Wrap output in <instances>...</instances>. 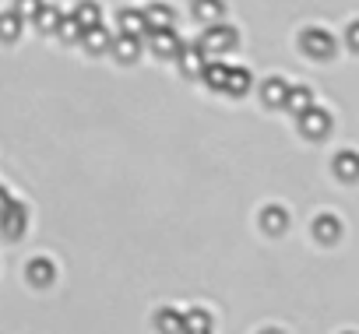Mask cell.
Instances as JSON below:
<instances>
[{"mask_svg": "<svg viewBox=\"0 0 359 334\" xmlns=\"http://www.w3.org/2000/svg\"><path fill=\"white\" fill-rule=\"evenodd\" d=\"M299 46H303V53L313 57V60H331L334 50H338V43H334V36H331L327 29H306V32L299 36Z\"/></svg>", "mask_w": 359, "mask_h": 334, "instance_id": "obj_1", "label": "cell"}, {"mask_svg": "<svg viewBox=\"0 0 359 334\" xmlns=\"http://www.w3.org/2000/svg\"><path fill=\"white\" fill-rule=\"evenodd\" d=\"M236 43H240L236 29H229V25H215V22H212V29H208L205 39H201V50H205V53H229Z\"/></svg>", "mask_w": 359, "mask_h": 334, "instance_id": "obj_2", "label": "cell"}, {"mask_svg": "<svg viewBox=\"0 0 359 334\" xmlns=\"http://www.w3.org/2000/svg\"><path fill=\"white\" fill-rule=\"evenodd\" d=\"M296 120H299V130L306 137H327V130H331V113L327 109H317V106H306Z\"/></svg>", "mask_w": 359, "mask_h": 334, "instance_id": "obj_3", "label": "cell"}, {"mask_svg": "<svg viewBox=\"0 0 359 334\" xmlns=\"http://www.w3.org/2000/svg\"><path fill=\"white\" fill-rule=\"evenodd\" d=\"M25 225H29V211H25V204L11 201L4 211H0V232H4L8 239H18V236L25 232Z\"/></svg>", "mask_w": 359, "mask_h": 334, "instance_id": "obj_4", "label": "cell"}, {"mask_svg": "<svg viewBox=\"0 0 359 334\" xmlns=\"http://www.w3.org/2000/svg\"><path fill=\"white\" fill-rule=\"evenodd\" d=\"M180 50H184V43H180V36L172 29H151V53L155 57L172 60V57H180Z\"/></svg>", "mask_w": 359, "mask_h": 334, "instance_id": "obj_5", "label": "cell"}, {"mask_svg": "<svg viewBox=\"0 0 359 334\" xmlns=\"http://www.w3.org/2000/svg\"><path fill=\"white\" fill-rule=\"evenodd\" d=\"M331 169H334L338 180L355 183V180H359V151H338L334 162H331Z\"/></svg>", "mask_w": 359, "mask_h": 334, "instance_id": "obj_6", "label": "cell"}, {"mask_svg": "<svg viewBox=\"0 0 359 334\" xmlns=\"http://www.w3.org/2000/svg\"><path fill=\"white\" fill-rule=\"evenodd\" d=\"M205 50L201 46H184L180 50V71H184L187 78H201V71H205Z\"/></svg>", "mask_w": 359, "mask_h": 334, "instance_id": "obj_7", "label": "cell"}, {"mask_svg": "<svg viewBox=\"0 0 359 334\" xmlns=\"http://www.w3.org/2000/svg\"><path fill=\"white\" fill-rule=\"evenodd\" d=\"M109 50L116 53V60L130 64V60H137V57H141V36H127V32H120V36L109 43Z\"/></svg>", "mask_w": 359, "mask_h": 334, "instance_id": "obj_8", "label": "cell"}, {"mask_svg": "<svg viewBox=\"0 0 359 334\" xmlns=\"http://www.w3.org/2000/svg\"><path fill=\"white\" fill-rule=\"evenodd\" d=\"M261 229H264V232H271V236H282V232L289 229V215H285V208L268 204V208L261 211Z\"/></svg>", "mask_w": 359, "mask_h": 334, "instance_id": "obj_9", "label": "cell"}, {"mask_svg": "<svg viewBox=\"0 0 359 334\" xmlns=\"http://www.w3.org/2000/svg\"><path fill=\"white\" fill-rule=\"evenodd\" d=\"M313 236H317V243H338L341 239V222L334 215H317L313 218Z\"/></svg>", "mask_w": 359, "mask_h": 334, "instance_id": "obj_10", "label": "cell"}, {"mask_svg": "<svg viewBox=\"0 0 359 334\" xmlns=\"http://www.w3.org/2000/svg\"><path fill=\"white\" fill-rule=\"evenodd\" d=\"M81 43H85V50H92V53H102V50H109L113 36H109L102 25H88V29H81Z\"/></svg>", "mask_w": 359, "mask_h": 334, "instance_id": "obj_11", "label": "cell"}, {"mask_svg": "<svg viewBox=\"0 0 359 334\" xmlns=\"http://www.w3.org/2000/svg\"><path fill=\"white\" fill-rule=\"evenodd\" d=\"M29 281L32 285H53V278H57V267H53V260H46V257H36L32 264H29Z\"/></svg>", "mask_w": 359, "mask_h": 334, "instance_id": "obj_12", "label": "cell"}, {"mask_svg": "<svg viewBox=\"0 0 359 334\" xmlns=\"http://www.w3.org/2000/svg\"><path fill=\"white\" fill-rule=\"evenodd\" d=\"M306 106H313V92H310L306 85H289V92H285V109H292V113L299 116Z\"/></svg>", "mask_w": 359, "mask_h": 334, "instance_id": "obj_13", "label": "cell"}, {"mask_svg": "<svg viewBox=\"0 0 359 334\" xmlns=\"http://www.w3.org/2000/svg\"><path fill=\"white\" fill-rule=\"evenodd\" d=\"M184 334H212V313L208 309L184 313Z\"/></svg>", "mask_w": 359, "mask_h": 334, "instance_id": "obj_14", "label": "cell"}, {"mask_svg": "<svg viewBox=\"0 0 359 334\" xmlns=\"http://www.w3.org/2000/svg\"><path fill=\"white\" fill-rule=\"evenodd\" d=\"M155 327H158V334H184V313L158 309L155 313Z\"/></svg>", "mask_w": 359, "mask_h": 334, "instance_id": "obj_15", "label": "cell"}, {"mask_svg": "<svg viewBox=\"0 0 359 334\" xmlns=\"http://www.w3.org/2000/svg\"><path fill=\"white\" fill-rule=\"evenodd\" d=\"M285 92H289V85H285L282 78H268V81L261 85L264 106H285Z\"/></svg>", "mask_w": 359, "mask_h": 334, "instance_id": "obj_16", "label": "cell"}, {"mask_svg": "<svg viewBox=\"0 0 359 334\" xmlns=\"http://www.w3.org/2000/svg\"><path fill=\"white\" fill-rule=\"evenodd\" d=\"M226 15V4H222V0H194V18L198 22H219Z\"/></svg>", "mask_w": 359, "mask_h": 334, "instance_id": "obj_17", "label": "cell"}, {"mask_svg": "<svg viewBox=\"0 0 359 334\" xmlns=\"http://www.w3.org/2000/svg\"><path fill=\"white\" fill-rule=\"evenodd\" d=\"M144 22H148V32L151 29H172V8L169 4H151L144 11Z\"/></svg>", "mask_w": 359, "mask_h": 334, "instance_id": "obj_18", "label": "cell"}, {"mask_svg": "<svg viewBox=\"0 0 359 334\" xmlns=\"http://www.w3.org/2000/svg\"><path fill=\"white\" fill-rule=\"evenodd\" d=\"M247 88H250V71H243V67H229L222 92H229V95H247Z\"/></svg>", "mask_w": 359, "mask_h": 334, "instance_id": "obj_19", "label": "cell"}, {"mask_svg": "<svg viewBox=\"0 0 359 334\" xmlns=\"http://www.w3.org/2000/svg\"><path fill=\"white\" fill-rule=\"evenodd\" d=\"M120 32H127V36H144V32H148L144 11H120Z\"/></svg>", "mask_w": 359, "mask_h": 334, "instance_id": "obj_20", "label": "cell"}, {"mask_svg": "<svg viewBox=\"0 0 359 334\" xmlns=\"http://www.w3.org/2000/svg\"><path fill=\"white\" fill-rule=\"evenodd\" d=\"M226 74H229V64H222V60H208L205 71H201V78H205L212 88H219V92H222V85H226Z\"/></svg>", "mask_w": 359, "mask_h": 334, "instance_id": "obj_21", "label": "cell"}, {"mask_svg": "<svg viewBox=\"0 0 359 334\" xmlns=\"http://www.w3.org/2000/svg\"><path fill=\"white\" fill-rule=\"evenodd\" d=\"M74 22H78L81 29H88V25H99V22H102V11H99V4H92V0L78 4V8H74Z\"/></svg>", "mask_w": 359, "mask_h": 334, "instance_id": "obj_22", "label": "cell"}, {"mask_svg": "<svg viewBox=\"0 0 359 334\" xmlns=\"http://www.w3.org/2000/svg\"><path fill=\"white\" fill-rule=\"evenodd\" d=\"M18 32H22V18H18L15 11L0 15V39H4V43H15V39H18Z\"/></svg>", "mask_w": 359, "mask_h": 334, "instance_id": "obj_23", "label": "cell"}, {"mask_svg": "<svg viewBox=\"0 0 359 334\" xmlns=\"http://www.w3.org/2000/svg\"><path fill=\"white\" fill-rule=\"evenodd\" d=\"M36 25H39V32H57V25H60V11L50 8V4H43L39 15H36Z\"/></svg>", "mask_w": 359, "mask_h": 334, "instance_id": "obj_24", "label": "cell"}, {"mask_svg": "<svg viewBox=\"0 0 359 334\" xmlns=\"http://www.w3.org/2000/svg\"><path fill=\"white\" fill-rule=\"evenodd\" d=\"M57 36H60L64 43H78V39H81V25L74 22V15H71V18H60V25H57Z\"/></svg>", "mask_w": 359, "mask_h": 334, "instance_id": "obj_25", "label": "cell"}, {"mask_svg": "<svg viewBox=\"0 0 359 334\" xmlns=\"http://www.w3.org/2000/svg\"><path fill=\"white\" fill-rule=\"evenodd\" d=\"M39 8H43V0H18V4H15V15H18V18H36Z\"/></svg>", "mask_w": 359, "mask_h": 334, "instance_id": "obj_26", "label": "cell"}, {"mask_svg": "<svg viewBox=\"0 0 359 334\" xmlns=\"http://www.w3.org/2000/svg\"><path fill=\"white\" fill-rule=\"evenodd\" d=\"M345 43H348V50L359 53V22H352V25L345 29Z\"/></svg>", "mask_w": 359, "mask_h": 334, "instance_id": "obj_27", "label": "cell"}, {"mask_svg": "<svg viewBox=\"0 0 359 334\" xmlns=\"http://www.w3.org/2000/svg\"><path fill=\"white\" fill-rule=\"evenodd\" d=\"M8 204H11V194H8V190H4V187H0V211H4V208H8Z\"/></svg>", "mask_w": 359, "mask_h": 334, "instance_id": "obj_28", "label": "cell"}, {"mask_svg": "<svg viewBox=\"0 0 359 334\" xmlns=\"http://www.w3.org/2000/svg\"><path fill=\"white\" fill-rule=\"evenodd\" d=\"M341 334H355V330H341Z\"/></svg>", "mask_w": 359, "mask_h": 334, "instance_id": "obj_29", "label": "cell"}, {"mask_svg": "<svg viewBox=\"0 0 359 334\" xmlns=\"http://www.w3.org/2000/svg\"><path fill=\"white\" fill-rule=\"evenodd\" d=\"M264 334H278V330H264Z\"/></svg>", "mask_w": 359, "mask_h": 334, "instance_id": "obj_30", "label": "cell"}]
</instances>
